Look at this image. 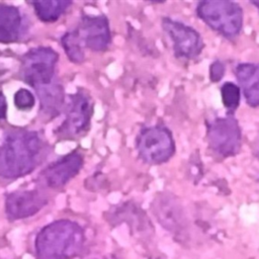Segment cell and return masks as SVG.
Wrapping results in <instances>:
<instances>
[{
	"mask_svg": "<svg viewBox=\"0 0 259 259\" xmlns=\"http://www.w3.org/2000/svg\"><path fill=\"white\" fill-rule=\"evenodd\" d=\"M47 144L38 133L14 130L0 145V176L16 179L31 173L45 159Z\"/></svg>",
	"mask_w": 259,
	"mask_h": 259,
	"instance_id": "6da1fadb",
	"label": "cell"
},
{
	"mask_svg": "<svg viewBox=\"0 0 259 259\" xmlns=\"http://www.w3.org/2000/svg\"><path fill=\"white\" fill-rule=\"evenodd\" d=\"M82 227L70 220H58L44 227L36 235L34 246L38 259H72L84 247Z\"/></svg>",
	"mask_w": 259,
	"mask_h": 259,
	"instance_id": "7a4b0ae2",
	"label": "cell"
},
{
	"mask_svg": "<svg viewBox=\"0 0 259 259\" xmlns=\"http://www.w3.org/2000/svg\"><path fill=\"white\" fill-rule=\"evenodd\" d=\"M196 15L209 28L228 39L236 38L242 31L244 12L234 1H200L195 8Z\"/></svg>",
	"mask_w": 259,
	"mask_h": 259,
	"instance_id": "3957f363",
	"label": "cell"
},
{
	"mask_svg": "<svg viewBox=\"0 0 259 259\" xmlns=\"http://www.w3.org/2000/svg\"><path fill=\"white\" fill-rule=\"evenodd\" d=\"M139 158L148 165H161L175 154V141L171 131L164 125L155 124L143 127L136 138Z\"/></svg>",
	"mask_w": 259,
	"mask_h": 259,
	"instance_id": "277c9868",
	"label": "cell"
},
{
	"mask_svg": "<svg viewBox=\"0 0 259 259\" xmlns=\"http://www.w3.org/2000/svg\"><path fill=\"white\" fill-rule=\"evenodd\" d=\"M206 143L209 150L221 158L236 156L242 146V130L234 114L218 116L206 123Z\"/></svg>",
	"mask_w": 259,
	"mask_h": 259,
	"instance_id": "5b68a950",
	"label": "cell"
},
{
	"mask_svg": "<svg viewBox=\"0 0 259 259\" xmlns=\"http://www.w3.org/2000/svg\"><path fill=\"white\" fill-rule=\"evenodd\" d=\"M59 55L52 48L38 47L26 52L21 60V79L35 90L54 83Z\"/></svg>",
	"mask_w": 259,
	"mask_h": 259,
	"instance_id": "8992f818",
	"label": "cell"
},
{
	"mask_svg": "<svg viewBox=\"0 0 259 259\" xmlns=\"http://www.w3.org/2000/svg\"><path fill=\"white\" fill-rule=\"evenodd\" d=\"M93 114V100L90 95L79 89L70 97L66 117L56 131V135L63 140H74L85 135L90 127Z\"/></svg>",
	"mask_w": 259,
	"mask_h": 259,
	"instance_id": "52a82bcc",
	"label": "cell"
},
{
	"mask_svg": "<svg viewBox=\"0 0 259 259\" xmlns=\"http://www.w3.org/2000/svg\"><path fill=\"white\" fill-rule=\"evenodd\" d=\"M161 25L172 42V49L176 58L193 60L201 54L204 42L200 33L195 28L169 16L162 17Z\"/></svg>",
	"mask_w": 259,
	"mask_h": 259,
	"instance_id": "ba28073f",
	"label": "cell"
},
{
	"mask_svg": "<svg viewBox=\"0 0 259 259\" xmlns=\"http://www.w3.org/2000/svg\"><path fill=\"white\" fill-rule=\"evenodd\" d=\"M47 203L48 198L40 189L13 191L5 199L6 215L10 221L26 219L38 212Z\"/></svg>",
	"mask_w": 259,
	"mask_h": 259,
	"instance_id": "9c48e42d",
	"label": "cell"
},
{
	"mask_svg": "<svg viewBox=\"0 0 259 259\" xmlns=\"http://www.w3.org/2000/svg\"><path fill=\"white\" fill-rule=\"evenodd\" d=\"M77 31L82 44L93 52L106 51L111 42L109 21L105 15H84Z\"/></svg>",
	"mask_w": 259,
	"mask_h": 259,
	"instance_id": "30bf717a",
	"label": "cell"
},
{
	"mask_svg": "<svg viewBox=\"0 0 259 259\" xmlns=\"http://www.w3.org/2000/svg\"><path fill=\"white\" fill-rule=\"evenodd\" d=\"M83 164V155L78 151H73L51 163L42 170L40 176L49 187L57 189L65 186L74 178L80 172Z\"/></svg>",
	"mask_w": 259,
	"mask_h": 259,
	"instance_id": "8fae6325",
	"label": "cell"
},
{
	"mask_svg": "<svg viewBox=\"0 0 259 259\" xmlns=\"http://www.w3.org/2000/svg\"><path fill=\"white\" fill-rule=\"evenodd\" d=\"M152 211L163 228L173 233L183 226L182 207L171 194H158L153 200Z\"/></svg>",
	"mask_w": 259,
	"mask_h": 259,
	"instance_id": "7c38bea8",
	"label": "cell"
},
{
	"mask_svg": "<svg viewBox=\"0 0 259 259\" xmlns=\"http://www.w3.org/2000/svg\"><path fill=\"white\" fill-rule=\"evenodd\" d=\"M234 74L238 86L242 91L247 104L251 107L259 106V63H239Z\"/></svg>",
	"mask_w": 259,
	"mask_h": 259,
	"instance_id": "4fadbf2b",
	"label": "cell"
},
{
	"mask_svg": "<svg viewBox=\"0 0 259 259\" xmlns=\"http://www.w3.org/2000/svg\"><path fill=\"white\" fill-rule=\"evenodd\" d=\"M22 18L17 7L0 3V42L16 41L20 37Z\"/></svg>",
	"mask_w": 259,
	"mask_h": 259,
	"instance_id": "5bb4252c",
	"label": "cell"
},
{
	"mask_svg": "<svg viewBox=\"0 0 259 259\" xmlns=\"http://www.w3.org/2000/svg\"><path fill=\"white\" fill-rule=\"evenodd\" d=\"M35 91L39 97V109L41 112L49 116L58 115L64 101V92L62 86L57 83H52L51 85Z\"/></svg>",
	"mask_w": 259,
	"mask_h": 259,
	"instance_id": "9a60e30c",
	"label": "cell"
},
{
	"mask_svg": "<svg viewBox=\"0 0 259 259\" xmlns=\"http://www.w3.org/2000/svg\"><path fill=\"white\" fill-rule=\"evenodd\" d=\"M37 17L44 22H54L72 5V1L67 0H47L31 2Z\"/></svg>",
	"mask_w": 259,
	"mask_h": 259,
	"instance_id": "2e32d148",
	"label": "cell"
},
{
	"mask_svg": "<svg viewBox=\"0 0 259 259\" xmlns=\"http://www.w3.org/2000/svg\"><path fill=\"white\" fill-rule=\"evenodd\" d=\"M62 46L66 52L69 60L73 63L80 64L85 59V53L83 49V44L80 39L79 33L76 30L66 32L61 38Z\"/></svg>",
	"mask_w": 259,
	"mask_h": 259,
	"instance_id": "e0dca14e",
	"label": "cell"
},
{
	"mask_svg": "<svg viewBox=\"0 0 259 259\" xmlns=\"http://www.w3.org/2000/svg\"><path fill=\"white\" fill-rule=\"evenodd\" d=\"M221 96L227 114H234L241 101V90L239 86L234 82H225L221 87Z\"/></svg>",
	"mask_w": 259,
	"mask_h": 259,
	"instance_id": "ac0fdd59",
	"label": "cell"
},
{
	"mask_svg": "<svg viewBox=\"0 0 259 259\" xmlns=\"http://www.w3.org/2000/svg\"><path fill=\"white\" fill-rule=\"evenodd\" d=\"M35 99L33 94L24 88L18 89L14 94V104L20 110H29L33 107Z\"/></svg>",
	"mask_w": 259,
	"mask_h": 259,
	"instance_id": "d6986e66",
	"label": "cell"
},
{
	"mask_svg": "<svg viewBox=\"0 0 259 259\" xmlns=\"http://www.w3.org/2000/svg\"><path fill=\"white\" fill-rule=\"evenodd\" d=\"M226 73V65L221 60L213 61L209 66V79L213 83L220 82Z\"/></svg>",
	"mask_w": 259,
	"mask_h": 259,
	"instance_id": "ffe728a7",
	"label": "cell"
},
{
	"mask_svg": "<svg viewBox=\"0 0 259 259\" xmlns=\"http://www.w3.org/2000/svg\"><path fill=\"white\" fill-rule=\"evenodd\" d=\"M7 113V102L3 92L0 91V119H4Z\"/></svg>",
	"mask_w": 259,
	"mask_h": 259,
	"instance_id": "44dd1931",
	"label": "cell"
},
{
	"mask_svg": "<svg viewBox=\"0 0 259 259\" xmlns=\"http://www.w3.org/2000/svg\"><path fill=\"white\" fill-rule=\"evenodd\" d=\"M252 153H253V156L259 160V135L257 140L255 141V144L252 147Z\"/></svg>",
	"mask_w": 259,
	"mask_h": 259,
	"instance_id": "7402d4cb",
	"label": "cell"
},
{
	"mask_svg": "<svg viewBox=\"0 0 259 259\" xmlns=\"http://www.w3.org/2000/svg\"><path fill=\"white\" fill-rule=\"evenodd\" d=\"M254 7H256V9L258 10V12H259V1H251L250 2Z\"/></svg>",
	"mask_w": 259,
	"mask_h": 259,
	"instance_id": "603a6c76",
	"label": "cell"
},
{
	"mask_svg": "<svg viewBox=\"0 0 259 259\" xmlns=\"http://www.w3.org/2000/svg\"><path fill=\"white\" fill-rule=\"evenodd\" d=\"M90 259H108L107 257H94V258H90Z\"/></svg>",
	"mask_w": 259,
	"mask_h": 259,
	"instance_id": "cb8c5ba5",
	"label": "cell"
}]
</instances>
